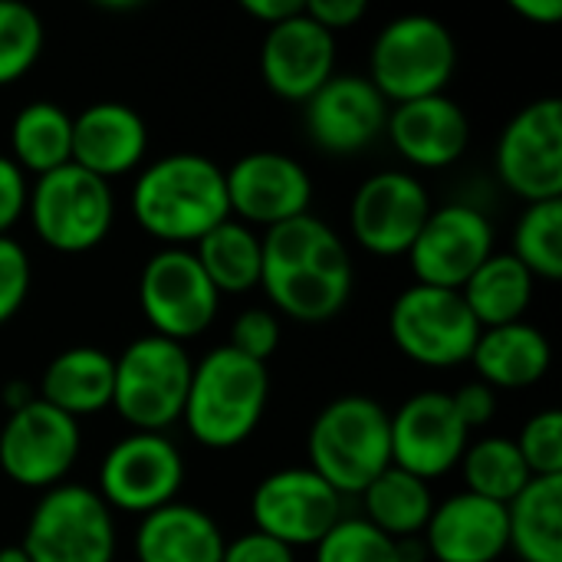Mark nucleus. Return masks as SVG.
<instances>
[{"instance_id": "obj_5", "label": "nucleus", "mask_w": 562, "mask_h": 562, "mask_svg": "<svg viewBox=\"0 0 562 562\" xmlns=\"http://www.w3.org/2000/svg\"><path fill=\"white\" fill-rule=\"evenodd\" d=\"M458 69V43L451 30L428 13L389 20L369 53V82L385 102H415L441 95Z\"/></svg>"}, {"instance_id": "obj_37", "label": "nucleus", "mask_w": 562, "mask_h": 562, "mask_svg": "<svg viewBox=\"0 0 562 562\" xmlns=\"http://www.w3.org/2000/svg\"><path fill=\"white\" fill-rule=\"evenodd\" d=\"M234 352L254 359V362H263L277 352L280 346V319L263 310V306H254V310H244L234 326H231V342H227Z\"/></svg>"}, {"instance_id": "obj_17", "label": "nucleus", "mask_w": 562, "mask_h": 562, "mask_svg": "<svg viewBox=\"0 0 562 562\" xmlns=\"http://www.w3.org/2000/svg\"><path fill=\"white\" fill-rule=\"evenodd\" d=\"M494 254V224L471 204L431 207L408 260L425 286L461 290L471 273Z\"/></svg>"}, {"instance_id": "obj_36", "label": "nucleus", "mask_w": 562, "mask_h": 562, "mask_svg": "<svg viewBox=\"0 0 562 562\" xmlns=\"http://www.w3.org/2000/svg\"><path fill=\"white\" fill-rule=\"evenodd\" d=\"M517 448L533 477H562V412H537L524 425Z\"/></svg>"}, {"instance_id": "obj_46", "label": "nucleus", "mask_w": 562, "mask_h": 562, "mask_svg": "<svg viewBox=\"0 0 562 562\" xmlns=\"http://www.w3.org/2000/svg\"><path fill=\"white\" fill-rule=\"evenodd\" d=\"M0 562H30V557L20 547H0Z\"/></svg>"}, {"instance_id": "obj_15", "label": "nucleus", "mask_w": 562, "mask_h": 562, "mask_svg": "<svg viewBox=\"0 0 562 562\" xmlns=\"http://www.w3.org/2000/svg\"><path fill=\"white\" fill-rule=\"evenodd\" d=\"M389 431L392 468L415 474L428 484L451 474L471 445V431L454 412L451 395L431 389L412 395L395 415H389Z\"/></svg>"}, {"instance_id": "obj_18", "label": "nucleus", "mask_w": 562, "mask_h": 562, "mask_svg": "<svg viewBox=\"0 0 562 562\" xmlns=\"http://www.w3.org/2000/svg\"><path fill=\"white\" fill-rule=\"evenodd\" d=\"M224 181H227L231 214L244 217L247 224L273 227L290 217L310 214V201H313L310 171L283 151L240 155L224 171Z\"/></svg>"}, {"instance_id": "obj_33", "label": "nucleus", "mask_w": 562, "mask_h": 562, "mask_svg": "<svg viewBox=\"0 0 562 562\" xmlns=\"http://www.w3.org/2000/svg\"><path fill=\"white\" fill-rule=\"evenodd\" d=\"M514 257L543 280L562 277V201H537L517 221Z\"/></svg>"}, {"instance_id": "obj_35", "label": "nucleus", "mask_w": 562, "mask_h": 562, "mask_svg": "<svg viewBox=\"0 0 562 562\" xmlns=\"http://www.w3.org/2000/svg\"><path fill=\"white\" fill-rule=\"evenodd\" d=\"M313 550L316 562H405L402 547L366 517H342Z\"/></svg>"}, {"instance_id": "obj_8", "label": "nucleus", "mask_w": 562, "mask_h": 562, "mask_svg": "<svg viewBox=\"0 0 562 562\" xmlns=\"http://www.w3.org/2000/svg\"><path fill=\"white\" fill-rule=\"evenodd\" d=\"M20 550L30 562H112V510L82 484H56L36 501Z\"/></svg>"}, {"instance_id": "obj_16", "label": "nucleus", "mask_w": 562, "mask_h": 562, "mask_svg": "<svg viewBox=\"0 0 562 562\" xmlns=\"http://www.w3.org/2000/svg\"><path fill=\"white\" fill-rule=\"evenodd\" d=\"M431 214L428 188L408 171L369 175L352 194L349 227L359 247L375 257H402L412 250Z\"/></svg>"}, {"instance_id": "obj_11", "label": "nucleus", "mask_w": 562, "mask_h": 562, "mask_svg": "<svg viewBox=\"0 0 562 562\" xmlns=\"http://www.w3.org/2000/svg\"><path fill=\"white\" fill-rule=\"evenodd\" d=\"M497 178L507 191L537 201H562V102L533 99L501 132L494 151Z\"/></svg>"}, {"instance_id": "obj_31", "label": "nucleus", "mask_w": 562, "mask_h": 562, "mask_svg": "<svg viewBox=\"0 0 562 562\" xmlns=\"http://www.w3.org/2000/svg\"><path fill=\"white\" fill-rule=\"evenodd\" d=\"M194 257L217 293L237 296V293L260 286V273H263L260 237L240 221L227 217L224 224L207 231L194 244Z\"/></svg>"}, {"instance_id": "obj_39", "label": "nucleus", "mask_w": 562, "mask_h": 562, "mask_svg": "<svg viewBox=\"0 0 562 562\" xmlns=\"http://www.w3.org/2000/svg\"><path fill=\"white\" fill-rule=\"evenodd\" d=\"M26 201H30V184L23 178V168L0 155V237H7V231L26 214Z\"/></svg>"}, {"instance_id": "obj_3", "label": "nucleus", "mask_w": 562, "mask_h": 562, "mask_svg": "<svg viewBox=\"0 0 562 562\" xmlns=\"http://www.w3.org/2000/svg\"><path fill=\"white\" fill-rule=\"evenodd\" d=\"M270 402V369L231 346L211 349L191 372L181 422L191 438L211 451L244 445Z\"/></svg>"}, {"instance_id": "obj_12", "label": "nucleus", "mask_w": 562, "mask_h": 562, "mask_svg": "<svg viewBox=\"0 0 562 562\" xmlns=\"http://www.w3.org/2000/svg\"><path fill=\"white\" fill-rule=\"evenodd\" d=\"M184 481V461L171 438L132 431L115 441L99 468V497L109 510L148 517L175 504Z\"/></svg>"}, {"instance_id": "obj_43", "label": "nucleus", "mask_w": 562, "mask_h": 562, "mask_svg": "<svg viewBox=\"0 0 562 562\" xmlns=\"http://www.w3.org/2000/svg\"><path fill=\"white\" fill-rule=\"evenodd\" d=\"M240 10L250 13L254 20L267 23V30H270V26H277L296 13H303V0H244Z\"/></svg>"}, {"instance_id": "obj_25", "label": "nucleus", "mask_w": 562, "mask_h": 562, "mask_svg": "<svg viewBox=\"0 0 562 562\" xmlns=\"http://www.w3.org/2000/svg\"><path fill=\"white\" fill-rule=\"evenodd\" d=\"M115 359L99 346H69L49 359L40 379V395L46 405L69 418L95 415L112 405Z\"/></svg>"}, {"instance_id": "obj_19", "label": "nucleus", "mask_w": 562, "mask_h": 562, "mask_svg": "<svg viewBox=\"0 0 562 562\" xmlns=\"http://www.w3.org/2000/svg\"><path fill=\"white\" fill-rule=\"evenodd\" d=\"M306 132L329 155H356L369 148L389 122V102L369 76H333L306 102Z\"/></svg>"}, {"instance_id": "obj_28", "label": "nucleus", "mask_w": 562, "mask_h": 562, "mask_svg": "<svg viewBox=\"0 0 562 562\" xmlns=\"http://www.w3.org/2000/svg\"><path fill=\"white\" fill-rule=\"evenodd\" d=\"M481 329L520 323L533 300V273L514 254H491L458 290Z\"/></svg>"}, {"instance_id": "obj_22", "label": "nucleus", "mask_w": 562, "mask_h": 562, "mask_svg": "<svg viewBox=\"0 0 562 562\" xmlns=\"http://www.w3.org/2000/svg\"><path fill=\"white\" fill-rule=\"evenodd\" d=\"M385 135L405 161L438 171L454 165L468 151L471 122L464 109L441 92L389 109Z\"/></svg>"}, {"instance_id": "obj_2", "label": "nucleus", "mask_w": 562, "mask_h": 562, "mask_svg": "<svg viewBox=\"0 0 562 562\" xmlns=\"http://www.w3.org/2000/svg\"><path fill=\"white\" fill-rule=\"evenodd\" d=\"M132 217L165 247H191L231 217L224 168L198 151H175L142 168Z\"/></svg>"}, {"instance_id": "obj_9", "label": "nucleus", "mask_w": 562, "mask_h": 562, "mask_svg": "<svg viewBox=\"0 0 562 562\" xmlns=\"http://www.w3.org/2000/svg\"><path fill=\"white\" fill-rule=\"evenodd\" d=\"M389 336L395 349L428 369L471 362L481 326L458 290L415 283L402 290L389 310Z\"/></svg>"}, {"instance_id": "obj_23", "label": "nucleus", "mask_w": 562, "mask_h": 562, "mask_svg": "<svg viewBox=\"0 0 562 562\" xmlns=\"http://www.w3.org/2000/svg\"><path fill=\"white\" fill-rule=\"evenodd\" d=\"M148 125L125 102H95L72 119V165L109 181L142 165Z\"/></svg>"}, {"instance_id": "obj_38", "label": "nucleus", "mask_w": 562, "mask_h": 562, "mask_svg": "<svg viewBox=\"0 0 562 562\" xmlns=\"http://www.w3.org/2000/svg\"><path fill=\"white\" fill-rule=\"evenodd\" d=\"M30 283H33V267L23 244H16L13 237H0V326L20 313Z\"/></svg>"}, {"instance_id": "obj_10", "label": "nucleus", "mask_w": 562, "mask_h": 562, "mask_svg": "<svg viewBox=\"0 0 562 562\" xmlns=\"http://www.w3.org/2000/svg\"><path fill=\"white\" fill-rule=\"evenodd\" d=\"M138 303L155 336L184 346V339L201 336L214 323L221 293L201 270L191 247H161L142 267Z\"/></svg>"}, {"instance_id": "obj_41", "label": "nucleus", "mask_w": 562, "mask_h": 562, "mask_svg": "<svg viewBox=\"0 0 562 562\" xmlns=\"http://www.w3.org/2000/svg\"><path fill=\"white\" fill-rule=\"evenodd\" d=\"M451 402H454V412L461 415V422H464L468 431L484 428V425L497 415V395H494V389H487L484 382H468V385H461V389L451 395Z\"/></svg>"}, {"instance_id": "obj_6", "label": "nucleus", "mask_w": 562, "mask_h": 562, "mask_svg": "<svg viewBox=\"0 0 562 562\" xmlns=\"http://www.w3.org/2000/svg\"><path fill=\"white\" fill-rule=\"evenodd\" d=\"M194 362L181 342L138 336L115 359L112 408L135 431L165 435L184 415Z\"/></svg>"}, {"instance_id": "obj_42", "label": "nucleus", "mask_w": 562, "mask_h": 562, "mask_svg": "<svg viewBox=\"0 0 562 562\" xmlns=\"http://www.w3.org/2000/svg\"><path fill=\"white\" fill-rule=\"evenodd\" d=\"M303 10L310 20H316L323 30L336 36L339 30L356 26L369 13V3L366 0H313V3H303Z\"/></svg>"}, {"instance_id": "obj_40", "label": "nucleus", "mask_w": 562, "mask_h": 562, "mask_svg": "<svg viewBox=\"0 0 562 562\" xmlns=\"http://www.w3.org/2000/svg\"><path fill=\"white\" fill-rule=\"evenodd\" d=\"M221 562H296V550L283 547L280 540H273L260 530H250L224 547Z\"/></svg>"}, {"instance_id": "obj_1", "label": "nucleus", "mask_w": 562, "mask_h": 562, "mask_svg": "<svg viewBox=\"0 0 562 562\" xmlns=\"http://www.w3.org/2000/svg\"><path fill=\"white\" fill-rule=\"evenodd\" d=\"M260 286L296 323H329L352 296V257L346 240L319 217L300 214L260 237Z\"/></svg>"}, {"instance_id": "obj_14", "label": "nucleus", "mask_w": 562, "mask_h": 562, "mask_svg": "<svg viewBox=\"0 0 562 562\" xmlns=\"http://www.w3.org/2000/svg\"><path fill=\"white\" fill-rule=\"evenodd\" d=\"M254 527L283 547H316L339 520V494L310 468H283L263 477L250 497Z\"/></svg>"}, {"instance_id": "obj_30", "label": "nucleus", "mask_w": 562, "mask_h": 562, "mask_svg": "<svg viewBox=\"0 0 562 562\" xmlns=\"http://www.w3.org/2000/svg\"><path fill=\"white\" fill-rule=\"evenodd\" d=\"M10 148H13V161L23 171H33L36 178L69 165L72 161V115L49 99L23 105L10 125Z\"/></svg>"}, {"instance_id": "obj_47", "label": "nucleus", "mask_w": 562, "mask_h": 562, "mask_svg": "<svg viewBox=\"0 0 562 562\" xmlns=\"http://www.w3.org/2000/svg\"><path fill=\"white\" fill-rule=\"evenodd\" d=\"M517 562H520V560H517Z\"/></svg>"}, {"instance_id": "obj_44", "label": "nucleus", "mask_w": 562, "mask_h": 562, "mask_svg": "<svg viewBox=\"0 0 562 562\" xmlns=\"http://www.w3.org/2000/svg\"><path fill=\"white\" fill-rule=\"evenodd\" d=\"M510 7L520 16H527L533 23H543V26H553L562 16V0H514Z\"/></svg>"}, {"instance_id": "obj_32", "label": "nucleus", "mask_w": 562, "mask_h": 562, "mask_svg": "<svg viewBox=\"0 0 562 562\" xmlns=\"http://www.w3.org/2000/svg\"><path fill=\"white\" fill-rule=\"evenodd\" d=\"M461 471H464L468 494H477V497L504 504V507L533 481L530 468L520 458L517 441L501 438V435L468 445V451L461 458Z\"/></svg>"}, {"instance_id": "obj_21", "label": "nucleus", "mask_w": 562, "mask_h": 562, "mask_svg": "<svg viewBox=\"0 0 562 562\" xmlns=\"http://www.w3.org/2000/svg\"><path fill=\"white\" fill-rule=\"evenodd\" d=\"M422 537L438 562H497L510 550L507 507L461 491L435 504Z\"/></svg>"}, {"instance_id": "obj_20", "label": "nucleus", "mask_w": 562, "mask_h": 562, "mask_svg": "<svg viewBox=\"0 0 562 562\" xmlns=\"http://www.w3.org/2000/svg\"><path fill=\"white\" fill-rule=\"evenodd\" d=\"M336 36L303 13L267 30L260 46V76L286 102H306L336 72Z\"/></svg>"}, {"instance_id": "obj_7", "label": "nucleus", "mask_w": 562, "mask_h": 562, "mask_svg": "<svg viewBox=\"0 0 562 562\" xmlns=\"http://www.w3.org/2000/svg\"><path fill=\"white\" fill-rule=\"evenodd\" d=\"M26 214L46 247L59 254H86L99 247L112 231V184L69 161L36 178L30 188Z\"/></svg>"}, {"instance_id": "obj_24", "label": "nucleus", "mask_w": 562, "mask_h": 562, "mask_svg": "<svg viewBox=\"0 0 562 562\" xmlns=\"http://www.w3.org/2000/svg\"><path fill=\"white\" fill-rule=\"evenodd\" d=\"M224 533L211 514L191 504H168L148 517L135 533L138 562H221Z\"/></svg>"}, {"instance_id": "obj_13", "label": "nucleus", "mask_w": 562, "mask_h": 562, "mask_svg": "<svg viewBox=\"0 0 562 562\" xmlns=\"http://www.w3.org/2000/svg\"><path fill=\"white\" fill-rule=\"evenodd\" d=\"M79 422L59 408L33 398L30 405L10 412L0 428V471L33 491L56 487L79 454Z\"/></svg>"}, {"instance_id": "obj_4", "label": "nucleus", "mask_w": 562, "mask_h": 562, "mask_svg": "<svg viewBox=\"0 0 562 562\" xmlns=\"http://www.w3.org/2000/svg\"><path fill=\"white\" fill-rule=\"evenodd\" d=\"M306 448L310 471L339 497L362 494L392 468L389 412L369 395H339L313 418Z\"/></svg>"}, {"instance_id": "obj_27", "label": "nucleus", "mask_w": 562, "mask_h": 562, "mask_svg": "<svg viewBox=\"0 0 562 562\" xmlns=\"http://www.w3.org/2000/svg\"><path fill=\"white\" fill-rule=\"evenodd\" d=\"M507 537L520 562H562V477H533L507 504Z\"/></svg>"}, {"instance_id": "obj_26", "label": "nucleus", "mask_w": 562, "mask_h": 562, "mask_svg": "<svg viewBox=\"0 0 562 562\" xmlns=\"http://www.w3.org/2000/svg\"><path fill=\"white\" fill-rule=\"evenodd\" d=\"M477 382L487 389H530L537 385L553 362L550 339L530 323H510L497 329H481V339L471 352Z\"/></svg>"}, {"instance_id": "obj_45", "label": "nucleus", "mask_w": 562, "mask_h": 562, "mask_svg": "<svg viewBox=\"0 0 562 562\" xmlns=\"http://www.w3.org/2000/svg\"><path fill=\"white\" fill-rule=\"evenodd\" d=\"M33 398H36V392H33L26 382H10V385L3 389V405H7L10 412H16V408L30 405Z\"/></svg>"}, {"instance_id": "obj_29", "label": "nucleus", "mask_w": 562, "mask_h": 562, "mask_svg": "<svg viewBox=\"0 0 562 562\" xmlns=\"http://www.w3.org/2000/svg\"><path fill=\"white\" fill-rule=\"evenodd\" d=\"M362 504H366V520L375 530H382L395 543H405L425 533L435 510V494L428 481L389 468L362 491Z\"/></svg>"}, {"instance_id": "obj_34", "label": "nucleus", "mask_w": 562, "mask_h": 562, "mask_svg": "<svg viewBox=\"0 0 562 562\" xmlns=\"http://www.w3.org/2000/svg\"><path fill=\"white\" fill-rule=\"evenodd\" d=\"M43 53V16L20 0H0V86L23 79Z\"/></svg>"}]
</instances>
